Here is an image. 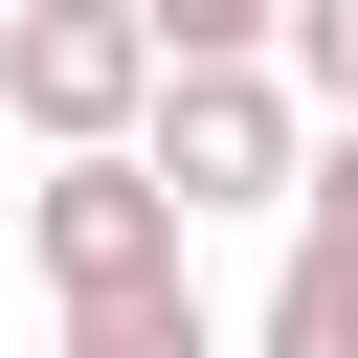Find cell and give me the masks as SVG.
I'll list each match as a JSON object with an SVG mask.
<instances>
[{"label":"cell","mask_w":358,"mask_h":358,"mask_svg":"<svg viewBox=\"0 0 358 358\" xmlns=\"http://www.w3.org/2000/svg\"><path fill=\"white\" fill-rule=\"evenodd\" d=\"M157 90H179V67H157V0H22V22H0V112H22L45 157H134Z\"/></svg>","instance_id":"6da1fadb"},{"label":"cell","mask_w":358,"mask_h":358,"mask_svg":"<svg viewBox=\"0 0 358 358\" xmlns=\"http://www.w3.org/2000/svg\"><path fill=\"white\" fill-rule=\"evenodd\" d=\"M22 268H45V313H134V291H201V224L157 201V157H45Z\"/></svg>","instance_id":"7a4b0ae2"},{"label":"cell","mask_w":358,"mask_h":358,"mask_svg":"<svg viewBox=\"0 0 358 358\" xmlns=\"http://www.w3.org/2000/svg\"><path fill=\"white\" fill-rule=\"evenodd\" d=\"M134 157H157V201H179V224H246V201H313V112H291V67H179Z\"/></svg>","instance_id":"3957f363"},{"label":"cell","mask_w":358,"mask_h":358,"mask_svg":"<svg viewBox=\"0 0 358 358\" xmlns=\"http://www.w3.org/2000/svg\"><path fill=\"white\" fill-rule=\"evenodd\" d=\"M246 358H358V246H313V224H291V268H268Z\"/></svg>","instance_id":"277c9868"},{"label":"cell","mask_w":358,"mask_h":358,"mask_svg":"<svg viewBox=\"0 0 358 358\" xmlns=\"http://www.w3.org/2000/svg\"><path fill=\"white\" fill-rule=\"evenodd\" d=\"M45 358H246V336H224V313H201V291H134V313H67V336H45Z\"/></svg>","instance_id":"5b68a950"},{"label":"cell","mask_w":358,"mask_h":358,"mask_svg":"<svg viewBox=\"0 0 358 358\" xmlns=\"http://www.w3.org/2000/svg\"><path fill=\"white\" fill-rule=\"evenodd\" d=\"M291 224H313V246H358V112L313 134V201H291Z\"/></svg>","instance_id":"8992f818"}]
</instances>
